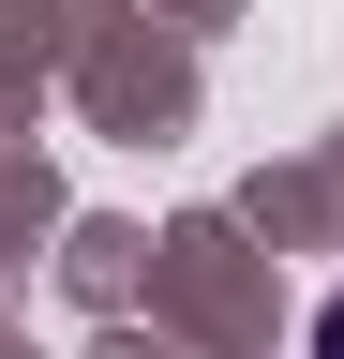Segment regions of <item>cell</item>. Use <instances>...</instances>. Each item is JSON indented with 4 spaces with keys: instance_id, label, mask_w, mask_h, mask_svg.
Wrapping results in <instances>:
<instances>
[{
    "instance_id": "1",
    "label": "cell",
    "mask_w": 344,
    "mask_h": 359,
    "mask_svg": "<svg viewBox=\"0 0 344 359\" xmlns=\"http://www.w3.org/2000/svg\"><path fill=\"white\" fill-rule=\"evenodd\" d=\"M315 359H344V299H329V314H315Z\"/></svg>"
}]
</instances>
